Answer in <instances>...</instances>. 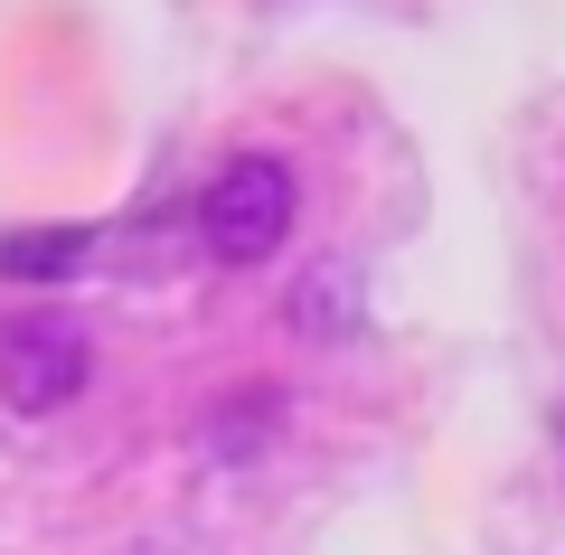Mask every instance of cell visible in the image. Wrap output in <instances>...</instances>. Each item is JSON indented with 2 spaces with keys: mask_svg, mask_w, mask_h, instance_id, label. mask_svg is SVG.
Listing matches in <instances>:
<instances>
[{
  "mask_svg": "<svg viewBox=\"0 0 565 555\" xmlns=\"http://www.w3.org/2000/svg\"><path fill=\"white\" fill-rule=\"evenodd\" d=\"M76 264H85L76 226H39V236L20 226V236H0V274H10V282H66Z\"/></svg>",
  "mask_w": 565,
  "mask_h": 555,
  "instance_id": "obj_3",
  "label": "cell"
},
{
  "mask_svg": "<svg viewBox=\"0 0 565 555\" xmlns=\"http://www.w3.org/2000/svg\"><path fill=\"white\" fill-rule=\"evenodd\" d=\"M95 377V339L76 320H10L0 330V405L10 415H57Z\"/></svg>",
  "mask_w": 565,
  "mask_h": 555,
  "instance_id": "obj_2",
  "label": "cell"
},
{
  "mask_svg": "<svg viewBox=\"0 0 565 555\" xmlns=\"http://www.w3.org/2000/svg\"><path fill=\"white\" fill-rule=\"evenodd\" d=\"M292 217H302V179L282 170L274 151H236V160L199 189V245H207L217 264H264V255H282Z\"/></svg>",
  "mask_w": 565,
  "mask_h": 555,
  "instance_id": "obj_1",
  "label": "cell"
}]
</instances>
